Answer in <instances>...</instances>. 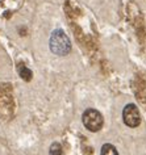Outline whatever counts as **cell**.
Returning a JSON list of instances; mask_svg holds the SVG:
<instances>
[{
    "instance_id": "obj_1",
    "label": "cell",
    "mask_w": 146,
    "mask_h": 155,
    "mask_svg": "<svg viewBox=\"0 0 146 155\" xmlns=\"http://www.w3.org/2000/svg\"><path fill=\"white\" fill-rule=\"evenodd\" d=\"M49 46H50V50L55 55H61V57L67 55L71 50L70 38H68L66 32L62 29H55L51 33L50 40H49Z\"/></svg>"
},
{
    "instance_id": "obj_2",
    "label": "cell",
    "mask_w": 146,
    "mask_h": 155,
    "mask_svg": "<svg viewBox=\"0 0 146 155\" xmlns=\"http://www.w3.org/2000/svg\"><path fill=\"white\" fill-rule=\"evenodd\" d=\"M82 122L86 126L87 130L92 131V133H96V131H99L103 127L104 120H103V116L100 112L90 108V109L84 110V113L82 116Z\"/></svg>"
},
{
    "instance_id": "obj_3",
    "label": "cell",
    "mask_w": 146,
    "mask_h": 155,
    "mask_svg": "<svg viewBox=\"0 0 146 155\" xmlns=\"http://www.w3.org/2000/svg\"><path fill=\"white\" fill-rule=\"evenodd\" d=\"M122 120H124L125 125L129 127H137L141 124V116L140 110L134 104H128L125 105L122 110Z\"/></svg>"
},
{
    "instance_id": "obj_4",
    "label": "cell",
    "mask_w": 146,
    "mask_h": 155,
    "mask_svg": "<svg viewBox=\"0 0 146 155\" xmlns=\"http://www.w3.org/2000/svg\"><path fill=\"white\" fill-rule=\"evenodd\" d=\"M17 71H18L20 76L25 80V82H29V80L32 79V71H30L28 67H25L22 63H18L17 64Z\"/></svg>"
},
{
    "instance_id": "obj_5",
    "label": "cell",
    "mask_w": 146,
    "mask_h": 155,
    "mask_svg": "<svg viewBox=\"0 0 146 155\" xmlns=\"http://www.w3.org/2000/svg\"><path fill=\"white\" fill-rule=\"evenodd\" d=\"M100 155H118V153H117L116 147H114L113 145L105 143V145H103V147H101Z\"/></svg>"
},
{
    "instance_id": "obj_6",
    "label": "cell",
    "mask_w": 146,
    "mask_h": 155,
    "mask_svg": "<svg viewBox=\"0 0 146 155\" xmlns=\"http://www.w3.org/2000/svg\"><path fill=\"white\" fill-rule=\"evenodd\" d=\"M49 155H63L62 146H61L58 142H54V143H51V146H50V150H49Z\"/></svg>"
}]
</instances>
